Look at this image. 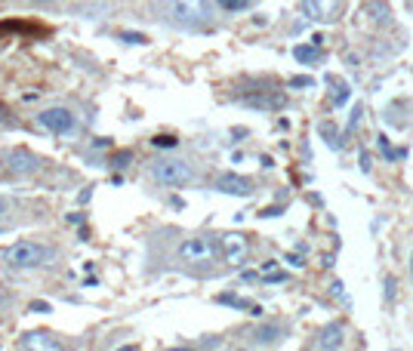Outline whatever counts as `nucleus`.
<instances>
[{
  "mask_svg": "<svg viewBox=\"0 0 413 351\" xmlns=\"http://www.w3.org/2000/svg\"><path fill=\"white\" fill-rule=\"evenodd\" d=\"M173 262L179 268L191 271V275H216L219 262L222 259V238H213V234H188L176 243L173 250Z\"/></svg>",
  "mask_w": 413,
  "mask_h": 351,
  "instance_id": "nucleus-1",
  "label": "nucleus"
},
{
  "mask_svg": "<svg viewBox=\"0 0 413 351\" xmlns=\"http://www.w3.org/2000/svg\"><path fill=\"white\" fill-rule=\"evenodd\" d=\"M216 0H163V19L173 28L201 34L216 25Z\"/></svg>",
  "mask_w": 413,
  "mask_h": 351,
  "instance_id": "nucleus-2",
  "label": "nucleus"
},
{
  "mask_svg": "<svg viewBox=\"0 0 413 351\" xmlns=\"http://www.w3.org/2000/svg\"><path fill=\"white\" fill-rule=\"evenodd\" d=\"M53 247L40 240H16L13 247L3 250V262L10 268H19V271H28V268H44V265L53 262Z\"/></svg>",
  "mask_w": 413,
  "mask_h": 351,
  "instance_id": "nucleus-3",
  "label": "nucleus"
},
{
  "mask_svg": "<svg viewBox=\"0 0 413 351\" xmlns=\"http://www.w3.org/2000/svg\"><path fill=\"white\" fill-rule=\"evenodd\" d=\"M154 182L167 185V188H185V185L195 182V167L182 157H158V161L148 167Z\"/></svg>",
  "mask_w": 413,
  "mask_h": 351,
  "instance_id": "nucleus-4",
  "label": "nucleus"
},
{
  "mask_svg": "<svg viewBox=\"0 0 413 351\" xmlns=\"http://www.w3.org/2000/svg\"><path fill=\"white\" fill-rule=\"evenodd\" d=\"M348 0H302V13L305 19L318 25H333L346 16Z\"/></svg>",
  "mask_w": 413,
  "mask_h": 351,
  "instance_id": "nucleus-5",
  "label": "nucleus"
},
{
  "mask_svg": "<svg viewBox=\"0 0 413 351\" xmlns=\"http://www.w3.org/2000/svg\"><path fill=\"white\" fill-rule=\"evenodd\" d=\"M287 324L284 320H262V324H256L250 329H244V345L250 348H268V345H277V342H284V336H287Z\"/></svg>",
  "mask_w": 413,
  "mask_h": 351,
  "instance_id": "nucleus-6",
  "label": "nucleus"
},
{
  "mask_svg": "<svg viewBox=\"0 0 413 351\" xmlns=\"http://www.w3.org/2000/svg\"><path fill=\"white\" fill-rule=\"evenodd\" d=\"M38 124L44 126V130H49L53 136H68V133H74L77 117H74V111L71 108H65V105H56V108H44L38 114Z\"/></svg>",
  "mask_w": 413,
  "mask_h": 351,
  "instance_id": "nucleus-7",
  "label": "nucleus"
},
{
  "mask_svg": "<svg viewBox=\"0 0 413 351\" xmlns=\"http://www.w3.org/2000/svg\"><path fill=\"white\" fill-rule=\"evenodd\" d=\"M238 102L247 105V108L277 111V108H284V105H287V99H284L281 90H256V92H241Z\"/></svg>",
  "mask_w": 413,
  "mask_h": 351,
  "instance_id": "nucleus-8",
  "label": "nucleus"
},
{
  "mask_svg": "<svg viewBox=\"0 0 413 351\" xmlns=\"http://www.w3.org/2000/svg\"><path fill=\"white\" fill-rule=\"evenodd\" d=\"M247 256H250V240L244 234L232 231V234H222V259L225 265H244Z\"/></svg>",
  "mask_w": 413,
  "mask_h": 351,
  "instance_id": "nucleus-9",
  "label": "nucleus"
},
{
  "mask_svg": "<svg viewBox=\"0 0 413 351\" xmlns=\"http://www.w3.org/2000/svg\"><path fill=\"white\" fill-rule=\"evenodd\" d=\"M6 167H10L13 176H31L40 170V157H34L31 152H25V148H13V152L6 154Z\"/></svg>",
  "mask_w": 413,
  "mask_h": 351,
  "instance_id": "nucleus-10",
  "label": "nucleus"
},
{
  "mask_svg": "<svg viewBox=\"0 0 413 351\" xmlns=\"http://www.w3.org/2000/svg\"><path fill=\"white\" fill-rule=\"evenodd\" d=\"M216 191H222V195H234V197H250L253 195V179L222 173L216 179Z\"/></svg>",
  "mask_w": 413,
  "mask_h": 351,
  "instance_id": "nucleus-11",
  "label": "nucleus"
},
{
  "mask_svg": "<svg viewBox=\"0 0 413 351\" xmlns=\"http://www.w3.org/2000/svg\"><path fill=\"white\" fill-rule=\"evenodd\" d=\"M343 345H346L343 324H327L318 329V336L311 339V348H343Z\"/></svg>",
  "mask_w": 413,
  "mask_h": 351,
  "instance_id": "nucleus-12",
  "label": "nucleus"
},
{
  "mask_svg": "<svg viewBox=\"0 0 413 351\" xmlns=\"http://www.w3.org/2000/svg\"><path fill=\"white\" fill-rule=\"evenodd\" d=\"M19 345L22 348H62V339H56L53 333L38 329V333H25L22 339H19Z\"/></svg>",
  "mask_w": 413,
  "mask_h": 351,
  "instance_id": "nucleus-13",
  "label": "nucleus"
},
{
  "mask_svg": "<svg viewBox=\"0 0 413 351\" xmlns=\"http://www.w3.org/2000/svg\"><path fill=\"white\" fill-rule=\"evenodd\" d=\"M296 62H302V65H311V62H321V49L318 47H296L293 49Z\"/></svg>",
  "mask_w": 413,
  "mask_h": 351,
  "instance_id": "nucleus-14",
  "label": "nucleus"
},
{
  "mask_svg": "<svg viewBox=\"0 0 413 351\" xmlns=\"http://www.w3.org/2000/svg\"><path fill=\"white\" fill-rule=\"evenodd\" d=\"M216 6L225 13H241V10H247V6H253V0H216Z\"/></svg>",
  "mask_w": 413,
  "mask_h": 351,
  "instance_id": "nucleus-15",
  "label": "nucleus"
},
{
  "mask_svg": "<svg viewBox=\"0 0 413 351\" xmlns=\"http://www.w3.org/2000/svg\"><path fill=\"white\" fill-rule=\"evenodd\" d=\"M330 99H333L337 105H343L346 99H348V87H346V83H337V81H333V92H330Z\"/></svg>",
  "mask_w": 413,
  "mask_h": 351,
  "instance_id": "nucleus-16",
  "label": "nucleus"
},
{
  "mask_svg": "<svg viewBox=\"0 0 413 351\" xmlns=\"http://www.w3.org/2000/svg\"><path fill=\"white\" fill-rule=\"evenodd\" d=\"M130 161H133V152H118L108 163L111 167H118V170H124V167H130Z\"/></svg>",
  "mask_w": 413,
  "mask_h": 351,
  "instance_id": "nucleus-17",
  "label": "nucleus"
},
{
  "mask_svg": "<svg viewBox=\"0 0 413 351\" xmlns=\"http://www.w3.org/2000/svg\"><path fill=\"white\" fill-rule=\"evenodd\" d=\"M152 145L154 148H176V145H179V139H176V136H154Z\"/></svg>",
  "mask_w": 413,
  "mask_h": 351,
  "instance_id": "nucleus-18",
  "label": "nucleus"
},
{
  "mask_svg": "<svg viewBox=\"0 0 413 351\" xmlns=\"http://www.w3.org/2000/svg\"><path fill=\"white\" fill-rule=\"evenodd\" d=\"M10 216H13V200L0 195V225H3V222H10Z\"/></svg>",
  "mask_w": 413,
  "mask_h": 351,
  "instance_id": "nucleus-19",
  "label": "nucleus"
},
{
  "mask_svg": "<svg viewBox=\"0 0 413 351\" xmlns=\"http://www.w3.org/2000/svg\"><path fill=\"white\" fill-rule=\"evenodd\" d=\"M120 40H124V44H148V38L145 34H139V31H124L120 34Z\"/></svg>",
  "mask_w": 413,
  "mask_h": 351,
  "instance_id": "nucleus-20",
  "label": "nucleus"
},
{
  "mask_svg": "<svg viewBox=\"0 0 413 351\" xmlns=\"http://www.w3.org/2000/svg\"><path fill=\"white\" fill-rule=\"evenodd\" d=\"M290 87H311V77H293Z\"/></svg>",
  "mask_w": 413,
  "mask_h": 351,
  "instance_id": "nucleus-21",
  "label": "nucleus"
},
{
  "mask_svg": "<svg viewBox=\"0 0 413 351\" xmlns=\"http://www.w3.org/2000/svg\"><path fill=\"white\" fill-rule=\"evenodd\" d=\"M31 311H38V314H47V311H49V305H47V302H31Z\"/></svg>",
  "mask_w": 413,
  "mask_h": 351,
  "instance_id": "nucleus-22",
  "label": "nucleus"
},
{
  "mask_svg": "<svg viewBox=\"0 0 413 351\" xmlns=\"http://www.w3.org/2000/svg\"><path fill=\"white\" fill-rule=\"evenodd\" d=\"M34 6H47V3H53V0H31Z\"/></svg>",
  "mask_w": 413,
  "mask_h": 351,
  "instance_id": "nucleus-23",
  "label": "nucleus"
},
{
  "mask_svg": "<svg viewBox=\"0 0 413 351\" xmlns=\"http://www.w3.org/2000/svg\"><path fill=\"white\" fill-rule=\"evenodd\" d=\"M404 6H407V10L413 13V0H404Z\"/></svg>",
  "mask_w": 413,
  "mask_h": 351,
  "instance_id": "nucleus-24",
  "label": "nucleus"
}]
</instances>
